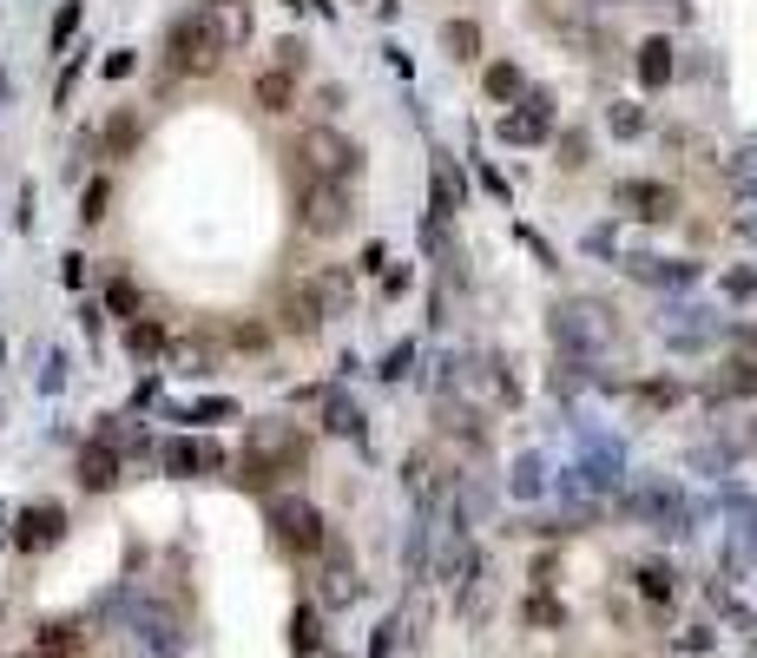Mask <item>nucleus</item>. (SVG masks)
Wrapping results in <instances>:
<instances>
[{"label":"nucleus","instance_id":"obj_1","mask_svg":"<svg viewBox=\"0 0 757 658\" xmlns=\"http://www.w3.org/2000/svg\"><path fill=\"white\" fill-rule=\"evenodd\" d=\"M224 47H231V27L218 14H185L172 27V73H218L224 66Z\"/></svg>","mask_w":757,"mask_h":658},{"label":"nucleus","instance_id":"obj_2","mask_svg":"<svg viewBox=\"0 0 757 658\" xmlns=\"http://www.w3.org/2000/svg\"><path fill=\"white\" fill-rule=\"evenodd\" d=\"M356 218V198H349V178H310L297 198V224L310 237H343Z\"/></svg>","mask_w":757,"mask_h":658},{"label":"nucleus","instance_id":"obj_3","mask_svg":"<svg viewBox=\"0 0 757 658\" xmlns=\"http://www.w3.org/2000/svg\"><path fill=\"white\" fill-rule=\"evenodd\" d=\"M290 158H297V178L310 185V178H356V158H363V152H356L343 132L316 126V132H303V139L290 145Z\"/></svg>","mask_w":757,"mask_h":658},{"label":"nucleus","instance_id":"obj_4","mask_svg":"<svg viewBox=\"0 0 757 658\" xmlns=\"http://www.w3.org/2000/svg\"><path fill=\"white\" fill-rule=\"evenodd\" d=\"M553 343L560 349H580V356H600L613 343V316L600 303H560L553 310Z\"/></svg>","mask_w":757,"mask_h":658},{"label":"nucleus","instance_id":"obj_5","mask_svg":"<svg viewBox=\"0 0 757 658\" xmlns=\"http://www.w3.org/2000/svg\"><path fill=\"white\" fill-rule=\"evenodd\" d=\"M270 520H277V540L297 553H323V514H316L310 501H277L270 507Z\"/></svg>","mask_w":757,"mask_h":658},{"label":"nucleus","instance_id":"obj_6","mask_svg":"<svg viewBox=\"0 0 757 658\" xmlns=\"http://www.w3.org/2000/svg\"><path fill=\"white\" fill-rule=\"evenodd\" d=\"M619 204H626L632 218L665 224L672 211H679V191H672V185H652V178H626V185H619Z\"/></svg>","mask_w":757,"mask_h":658},{"label":"nucleus","instance_id":"obj_7","mask_svg":"<svg viewBox=\"0 0 757 658\" xmlns=\"http://www.w3.org/2000/svg\"><path fill=\"white\" fill-rule=\"evenodd\" d=\"M297 290H303V297L316 303V316H323V323L349 310V270H316V277H303Z\"/></svg>","mask_w":757,"mask_h":658},{"label":"nucleus","instance_id":"obj_8","mask_svg":"<svg viewBox=\"0 0 757 658\" xmlns=\"http://www.w3.org/2000/svg\"><path fill=\"white\" fill-rule=\"evenodd\" d=\"M60 533H66V514H60V507H27V514H20L14 547H20V553H47Z\"/></svg>","mask_w":757,"mask_h":658},{"label":"nucleus","instance_id":"obj_9","mask_svg":"<svg viewBox=\"0 0 757 658\" xmlns=\"http://www.w3.org/2000/svg\"><path fill=\"white\" fill-rule=\"evenodd\" d=\"M501 139L507 145H540V139H547V99L534 93L521 112H507V119H501Z\"/></svg>","mask_w":757,"mask_h":658},{"label":"nucleus","instance_id":"obj_10","mask_svg":"<svg viewBox=\"0 0 757 658\" xmlns=\"http://www.w3.org/2000/svg\"><path fill=\"white\" fill-rule=\"evenodd\" d=\"M165 468H172V474L224 468V448H218V441H172V448H165Z\"/></svg>","mask_w":757,"mask_h":658},{"label":"nucleus","instance_id":"obj_11","mask_svg":"<svg viewBox=\"0 0 757 658\" xmlns=\"http://www.w3.org/2000/svg\"><path fill=\"white\" fill-rule=\"evenodd\" d=\"M251 93H257V106H264V112H290V106H297V73L270 66V73H257Z\"/></svg>","mask_w":757,"mask_h":658},{"label":"nucleus","instance_id":"obj_12","mask_svg":"<svg viewBox=\"0 0 757 658\" xmlns=\"http://www.w3.org/2000/svg\"><path fill=\"white\" fill-rule=\"evenodd\" d=\"M672 73H679V53H672V40H646V47H639V86H652V93H659Z\"/></svg>","mask_w":757,"mask_h":658},{"label":"nucleus","instance_id":"obj_13","mask_svg":"<svg viewBox=\"0 0 757 658\" xmlns=\"http://www.w3.org/2000/svg\"><path fill=\"white\" fill-rule=\"evenodd\" d=\"M79 481L93 487V494H106V487L119 481V455H112L106 441H93V448H86V455H79Z\"/></svg>","mask_w":757,"mask_h":658},{"label":"nucleus","instance_id":"obj_14","mask_svg":"<svg viewBox=\"0 0 757 658\" xmlns=\"http://www.w3.org/2000/svg\"><path fill=\"white\" fill-rule=\"evenodd\" d=\"M79 645H86V632H79L73 619H60V626H47V632H40V645H33V658H73Z\"/></svg>","mask_w":757,"mask_h":658},{"label":"nucleus","instance_id":"obj_15","mask_svg":"<svg viewBox=\"0 0 757 658\" xmlns=\"http://www.w3.org/2000/svg\"><path fill=\"white\" fill-rule=\"evenodd\" d=\"M442 47H448V60H481V27L474 20H448Z\"/></svg>","mask_w":757,"mask_h":658},{"label":"nucleus","instance_id":"obj_16","mask_svg":"<svg viewBox=\"0 0 757 658\" xmlns=\"http://www.w3.org/2000/svg\"><path fill=\"white\" fill-rule=\"evenodd\" d=\"M284 329H290V336H316V329H323V316H316V303L303 297V290H290V297H284Z\"/></svg>","mask_w":757,"mask_h":658},{"label":"nucleus","instance_id":"obj_17","mask_svg":"<svg viewBox=\"0 0 757 658\" xmlns=\"http://www.w3.org/2000/svg\"><path fill=\"white\" fill-rule=\"evenodd\" d=\"M711 395H757V362H731L725 376H711Z\"/></svg>","mask_w":757,"mask_h":658},{"label":"nucleus","instance_id":"obj_18","mask_svg":"<svg viewBox=\"0 0 757 658\" xmlns=\"http://www.w3.org/2000/svg\"><path fill=\"white\" fill-rule=\"evenodd\" d=\"M481 86H488V99H521V66H514V60H494Z\"/></svg>","mask_w":757,"mask_h":658},{"label":"nucleus","instance_id":"obj_19","mask_svg":"<svg viewBox=\"0 0 757 658\" xmlns=\"http://www.w3.org/2000/svg\"><path fill=\"white\" fill-rule=\"evenodd\" d=\"M126 349H132V356H158V349H165V329H158V323H145V316H132Z\"/></svg>","mask_w":757,"mask_h":658},{"label":"nucleus","instance_id":"obj_20","mask_svg":"<svg viewBox=\"0 0 757 658\" xmlns=\"http://www.w3.org/2000/svg\"><path fill=\"white\" fill-rule=\"evenodd\" d=\"M527 626H567V606L547 599V593H534V599H527Z\"/></svg>","mask_w":757,"mask_h":658},{"label":"nucleus","instance_id":"obj_21","mask_svg":"<svg viewBox=\"0 0 757 658\" xmlns=\"http://www.w3.org/2000/svg\"><path fill=\"white\" fill-rule=\"evenodd\" d=\"M106 198H112V185H106V178H93V185H86V198H79V218L99 224V218H106Z\"/></svg>","mask_w":757,"mask_h":658},{"label":"nucleus","instance_id":"obj_22","mask_svg":"<svg viewBox=\"0 0 757 658\" xmlns=\"http://www.w3.org/2000/svg\"><path fill=\"white\" fill-rule=\"evenodd\" d=\"M330 428H336V435H363V415H356V402L330 395Z\"/></svg>","mask_w":757,"mask_h":658},{"label":"nucleus","instance_id":"obj_23","mask_svg":"<svg viewBox=\"0 0 757 658\" xmlns=\"http://www.w3.org/2000/svg\"><path fill=\"white\" fill-rule=\"evenodd\" d=\"M646 132V112L639 106H613V139H639Z\"/></svg>","mask_w":757,"mask_h":658},{"label":"nucleus","instance_id":"obj_24","mask_svg":"<svg viewBox=\"0 0 757 658\" xmlns=\"http://www.w3.org/2000/svg\"><path fill=\"white\" fill-rule=\"evenodd\" d=\"M106 145H112V152H132V145H139V119H112Z\"/></svg>","mask_w":757,"mask_h":658},{"label":"nucleus","instance_id":"obj_25","mask_svg":"<svg viewBox=\"0 0 757 658\" xmlns=\"http://www.w3.org/2000/svg\"><path fill=\"white\" fill-rule=\"evenodd\" d=\"M639 593L646 599H672V573H665V566H646V573H639Z\"/></svg>","mask_w":757,"mask_h":658},{"label":"nucleus","instance_id":"obj_26","mask_svg":"<svg viewBox=\"0 0 757 658\" xmlns=\"http://www.w3.org/2000/svg\"><path fill=\"white\" fill-rule=\"evenodd\" d=\"M106 303H112V310H119V316H139V290H132L126 277H119V283H112V290H106Z\"/></svg>","mask_w":757,"mask_h":658},{"label":"nucleus","instance_id":"obj_27","mask_svg":"<svg viewBox=\"0 0 757 658\" xmlns=\"http://www.w3.org/2000/svg\"><path fill=\"white\" fill-rule=\"evenodd\" d=\"M290 639H297V652H316V612H297V619H290Z\"/></svg>","mask_w":757,"mask_h":658},{"label":"nucleus","instance_id":"obj_28","mask_svg":"<svg viewBox=\"0 0 757 658\" xmlns=\"http://www.w3.org/2000/svg\"><path fill=\"white\" fill-rule=\"evenodd\" d=\"M731 178L757 191V145H744V152H738V165H731Z\"/></svg>","mask_w":757,"mask_h":658},{"label":"nucleus","instance_id":"obj_29","mask_svg":"<svg viewBox=\"0 0 757 658\" xmlns=\"http://www.w3.org/2000/svg\"><path fill=\"white\" fill-rule=\"evenodd\" d=\"M349 593H356V573H349V566H336V573H330V599H349Z\"/></svg>","mask_w":757,"mask_h":658},{"label":"nucleus","instance_id":"obj_30","mask_svg":"<svg viewBox=\"0 0 757 658\" xmlns=\"http://www.w3.org/2000/svg\"><path fill=\"white\" fill-rule=\"evenodd\" d=\"M646 402H679V382H646Z\"/></svg>","mask_w":757,"mask_h":658},{"label":"nucleus","instance_id":"obj_31","mask_svg":"<svg viewBox=\"0 0 757 658\" xmlns=\"http://www.w3.org/2000/svg\"><path fill=\"white\" fill-rule=\"evenodd\" d=\"M725 290L731 297H757V277H725Z\"/></svg>","mask_w":757,"mask_h":658}]
</instances>
